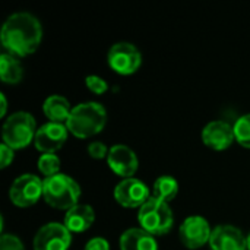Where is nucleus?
Here are the masks:
<instances>
[{
  "label": "nucleus",
  "mask_w": 250,
  "mask_h": 250,
  "mask_svg": "<svg viewBox=\"0 0 250 250\" xmlns=\"http://www.w3.org/2000/svg\"><path fill=\"white\" fill-rule=\"evenodd\" d=\"M0 40L6 53L21 59L37 51L42 40V26L32 13L16 12L4 21Z\"/></svg>",
  "instance_id": "1"
},
{
  "label": "nucleus",
  "mask_w": 250,
  "mask_h": 250,
  "mask_svg": "<svg viewBox=\"0 0 250 250\" xmlns=\"http://www.w3.org/2000/svg\"><path fill=\"white\" fill-rule=\"evenodd\" d=\"M107 123V111L100 103L88 101L78 104L72 108V113L66 122L69 133L78 139H88L98 135Z\"/></svg>",
  "instance_id": "2"
},
{
  "label": "nucleus",
  "mask_w": 250,
  "mask_h": 250,
  "mask_svg": "<svg viewBox=\"0 0 250 250\" xmlns=\"http://www.w3.org/2000/svg\"><path fill=\"white\" fill-rule=\"evenodd\" d=\"M42 198L51 208L69 211L70 208L78 205L81 188L70 176L59 173L56 176L45 177L42 180Z\"/></svg>",
  "instance_id": "3"
},
{
  "label": "nucleus",
  "mask_w": 250,
  "mask_h": 250,
  "mask_svg": "<svg viewBox=\"0 0 250 250\" xmlns=\"http://www.w3.org/2000/svg\"><path fill=\"white\" fill-rule=\"evenodd\" d=\"M138 221L142 230L155 236L168 234L173 229V211L167 202H163L154 196L148 199L138 211Z\"/></svg>",
  "instance_id": "4"
},
{
  "label": "nucleus",
  "mask_w": 250,
  "mask_h": 250,
  "mask_svg": "<svg viewBox=\"0 0 250 250\" xmlns=\"http://www.w3.org/2000/svg\"><path fill=\"white\" fill-rule=\"evenodd\" d=\"M35 119L26 111H18L9 116L3 125L1 138L3 144L15 149H22L34 142L37 135Z\"/></svg>",
  "instance_id": "5"
},
{
  "label": "nucleus",
  "mask_w": 250,
  "mask_h": 250,
  "mask_svg": "<svg viewBox=\"0 0 250 250\" xmlns=\"http://www.w3.org/2000/svg\"><path fill=\"white\" fill-rule=\"evenodd\" d=\"M44 195L42 180L35 174H22L13 180L9 189V199L19 208L35 205Z\"/></svg>",
  "instance_id": "6"
},
{
  "label": "nucleus",
  "mask_w": 250,
  "mask_h": 250,
  "mask_svg": "<svg viewBox=\"0 0 250 250\" xmlns=\"http://www.w3.org/2000/svg\"><path fill=\"white\" fill-rule=\"evenodd\" d=\"M108 66L119 75L127 76L135 73L142 64V54L132 42H116L107 54Z\"/></svg>",
  "instance_id": "7"
},
{
  "label": "nucleus",
  "mask_w": 250,
  "mask_h": 250,
  "mask_svg": "<svg viewBox=\"0 0 250 250\" xmlns=\"http://www.w3.org/2000/svg\"><path fill=\"white\" fill-rule=\"evenodd\" d=\"M72 243V233L60 223L42 226L32 242L34 250H67Z\"/></svg>",
  "instance_id": "8"
},
{
  "label": "nucleus",
  "mask_w": 250,
  "mask_h": 250,
  "mask_svg": "<svg viewBox=\"0 0 250 250\" xmlns=\"http://www.w3.org/2000/svg\"><path fill=\"white\" fill-rule=\"evenodd\" d=\"M212 230L209 227V223L199 215H192L188 217L179 230V236L182 243L188 249H201L207 243H209Z\"/></svg>",
  "instance_id": "9"
},
{
  "label": "nucleus",
  "mask_w": 250,
  "mask_h": 250,
  "mask_svg": "<svg viewBox=\"0 0 250 250\" xmlns=\"http://www.w3.org/2000/svg\"><path fill=\"white\" fill-rule=\"evenodd\" d=\"M149 198V188L135 177L125 179L114 188V199L125 208H141Z\"/></svg>",
  "instance_id": "10"
},
{
  "label": "nucleus",
  "mask_w": 250,
  "mask_h": 250,
  "mask_svg": "<svg viewBox=\"0 0 250 250\" xmlns=\"http://www.w3.org/2000/svg\"><path fill=\"white\" fill-rule=\"evenodd\" d=\"M67 135L69 130L66 125L48 122L37 130L34 145L42 154H54L64 145V142L67 141Z\"/></svg>",
  "instance_id": "11"
},
{
  "label": "nucleus",
  "mask_w": 250,
  "mask_h": 250,
  "mask_svg": "<svg viewBox=\"0 0 250 250\" xmlns=\"http://www.w3.org/2000/svg\"><path fill=\"white\" fill-rule=\"evenodd\" d=\"M107 164L113 170V173L123 180L132 179L139 167L136 154L126 145H113L107 157Z\"/></svg>",
  "instance_id": "12"
},
{
  "label": "nucleus",
  "mask_w": 250,
  "mask_h": 250,
  "mask_svg": "<svg viewBox=\"0 0 250 250\" xmlns=\"http://www.w3.org/2000/svg\"><path fill=\"white\" fill-rule=\"evenodd\" d=\"M204 144L214 151H224L236 141L234 126L223 120H214L208 123L202 130Z\"/></svg>",
  "instance_id": "13"
},
{
  "label": "nucleus",
  "mask_w": 250,
  "mask_h": 250,
  "mask_svg": "<svg viewBox=\"0 0 250 250\" xmlns=\"http://www.w3.org/2000/svg\"><path fill=\"white\" fill-rule=\"evenodd\" d=\"M211 250H246L248 240L245 234L234 226H218L212 230L209 239Z\"/></svg>",
  "instance_id": "14"
},
{
  "label": "nucleus",
  "mask_w": 250,
  "mask_h": 250,
  "mask_svg": "<svg viewBox=\"0 0 250 250\" xmlns=\"http://www.w3.org/2000/svg\"><path fill=\"white\" fill-rule=\"evenodd\" d=\"M95 221V212L92 207L85 204H78L64 214L63 224L70 233H83Z\"/></svg>",
  "instance_id": "15"
},
{
  "label": "nucleus",
  "mask_w": 250,
  "mask_h": 250,
  "mask_svg": "<svg viewBox=\"0 0 250 250\" xmlns=\"http://www.w3.org/2000/svg\"><path fill=\"white\" fill-rule=\"evenodd\" d=\"M120 250H158L152 234L142 229H129L120 236Z\"/></svg>",
  "instance_id": "16"
},
{
  "label": "nucleus",
  "mask_w": 250,
  "mask_h": 250,
  "mask_svg": "<svg viewBox=\"0 0 250 250\" xmlns=\"http://www.w3.org/2000/svg\"><path fill=\"white\" fill-rule=\"evenodd\" d=\"M42 111L45 114V117L51 122V123H62L66 125L72 108L69 101L62 97V95H51L48 97L44 104H42Z\"/></svg>",
  "instance_id": "17"
},
{
  "label": "nucleus",
  "mask_w": 250,
  "mask_h": 250,
  "mask_svg": "<svg viewBox=\"0 0 250 250\" xmlns=\"http://www.w3.org/2000/svg\"><path fill=\"white\" fill-rule=\"evenodd\" d=\"M23 69L18 57L3 53L0 56V79L3 83L7 85H16L22 81Z\"/></svg>",
  "instance_id": "18"
},
{
  "label": "nucleus",
  "mask_w": 250,
  "mask_h": 250,
  "mask_svg": "<svg viewBox=\"0 0 250 250\" xmlns=\"http://www.w3.org/2000/svg\"><path fill=\"white\" fill-rule=\"evenodd\" d=\"M179 192V183L171 176H161L154 182L152 188V196L163 201V202H171Z\"/></svg>",
  "instance_id": "19"
},
{
  "label": "nucleus",
  "mask_w": 250,
  "mask_h": 250,
  "mask_svg": "<svg viewBox=\"0 0 250 250\" xmlns=\"http://www.w3.org/2000/svg\"><path fill=\"white\" fill-rule=\"evenodd\" d=\"M38 170L45 177L59 174L60 158L56 154H41V157L38 158Z\"/></svg>",
  "instance_id": "20"
},
{
  "label": "nucleus",
  "mask_w": 250,
  "mask_h": 250,
  "mask_svg": "<svg viewBox=\"0 0 250 250\" xmlns=\"http://www.w3.org/2000/svg\"><path fill=\"white\" fill-rule=\"evenodd\" d=\"M234 136H236V141L242 146L250 149V113L239 117L236 120V123H234Z\"/></svg>",
  "instance_id": "21"
},
{
  "label": "nucleus",
  "mask_w": 250,
  "mask_h": 250,
  "mask_svg": "<svg viewBox=\"0 0 250 250\" xmlns=\"http://www.w3.org/2000/svg\"><path fill=\"white\" fill-rule=\"evenodd\" d=\"M85 85H86V88H88L91 92H94V94H97V95H103V94L107 92V89H108L107 82H105L101 76H98V75H89V76H86Z\"/></svg>",
  "instance_id": "22"
},
{
  "label": "nucleus",
  "mask_w": 250,
  "mask_h": 250,
  "mask_svg": "<svg viewBox=\"0 0 250 250\" xmlns=\"http://www.w3.org/2000/svg\"><path fill=\"white\" fill-rule=\"evenodd\" d=\"M0 250H25L22 242L15 234H1Z\"/></svg>",
  "instance_id": "23"
},
{
  "label": "nucleus",
  "mask_w": 250,
  "mask_h": 250,
  "mask_svg": "<svg viewBox=\"0 0 250 250\" xmlns=\"http://www.w3.org/2000/svg\"><path fill=\"white\" fill-rule=\"evenodd\" d=\"M108 152H110V149L107 148V145L100 141L91 142L88 145V154L94 160H103V158L108 157Z\"/></svg>",
  "instance_id": "24"
},
{
  "label": "nucleus",
  "mask_w": 250,
  "mask_h": 250,
  "mask_svg": "<svg viewBox=\"0 0 250 250\" xmlns=\"http://www.w3.org/2000/svg\"><path fill=\"white\" fill-rule=\"evenodd\" d=\"M13 157H15L13 149L10 146H7L6 144H1V146H0V167L1 168L9 167L13 161Z\"/></svg>",
  "instance_id": "25"
},
{
  "label": "nucleus",
  "mask_w": 250,
  "mask_h": 250,
  "mask_svg": "<svg viewBox=\"0 0 250 250\" xmlns=\"http://www.w3.org/2000/svg\"><path fill=\"white\" fill-rule=\"evenodd\" d=\"M85 250H110V243L103 237H94L86 243Z\"/></svg>",
  "instance_id": "26"
},
{
  "label": "nucleus",
  "mask_w": 250,
  "mask_h": 250,
  "mask_svg": "<svg viewBox=\"0 0 250 250\" xmlns=\"http://www.w3.org/2000/svg\"><path fill=\"white\" fill-rule=\"evenodd\" d=\"M0 98H1V117H4L6 116V110H7V103H6V97H4V94H1L0 95Z\"/></svg>",
  "instance_id": "27"
},
{
  "label": "nucleus",
  "mask_w": 250,
  "mask_h": 250,
  "mask_svg": "<svg viewBox=\"0 0 250 250\" xmlns=\"http://www.w3.org/2000/svg\"><path fill=\"white\" fill-rule=\"evenodd\" d=\"M246 240H248V250H250V233H249V234H248Z\"/></svg>",
  "instance_id": "28"
}]
</instances>
